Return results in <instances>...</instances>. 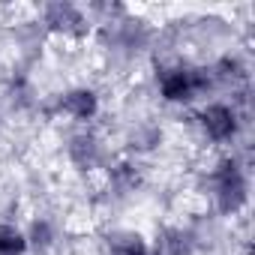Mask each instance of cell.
Wrapping results in <instances>:
<instances>
[{
	"label": "cell",
	"mask_w": 255,
	"mask_h": 255,
	"mask_svg": "<svg viewBox=\"0 0 255 255\" xmlns=\"http://www.w3.org/2000/svg\"><path fill=\"white\" fill-rule=\"evenodd\" d=\"M189 237L183 231H165L159 240H156V249L153 255H189Z\"/></svg>",
	"instance_id": "obj_6"
},
{
	"label": "cell",
	"mask_w": 255,
	"mask_h": 255,
	"mask_svg": "<svg viewBox=\"0 0 255 255\" xmlns=\"http://www.w3.org/2000/svg\"><path fill=\"white\" fill-rule=\"evenodd\" d=\"M24 249H27V240L18 228H9V225L0 228V255H24Z\"/></svg>",
	"instance_id": "obj_8"
},
{
	"label": "cell",
	"mask_w": 255,
	"mask_h": 255,
	"mask_svg": "<svg viewBox=\"0 0 255 255\" xmlns=\"http://www.w3.org/2000/svg\"><path fill=\"white\" fill-rule=\"evenodd\" d=\"M201 129L210 141H228L237 132V114L228 105H207L201 111Z\"/></svg>",
	"instance_id": "obj_3"
},
{
	"label": "cell",
	"mask_w": 255,
	"mask_h": 255,
	"mask_svg": "<svg viewBox=\"0 0 255 255\" xmlns=\"http://www.w3.org/2000/svg\"><path fill=\"white\" fill-rule=\"evenodd\" d=\"M60 111L72 120H90L96 114V96L90 90H72L60 99Z\"/></svg>",
	"instance_id": "obj_4"
},
{
	"label": "cell",
	"mask_w": 255,
	"mask_h": 255,
	"mask_svg": "<svg viewBox=\"0 0 255 255\" xmlns=\"http://www.w3.org/2000/svg\"><path fill=\"white\" fill-rule=\"evenodd\" d=\"M30 237H33V243H42V246H48V243H51V225H48V222H36Z\"/></svg>",
	"instance_id": "obj_10"
},
{
	"label": "cell",
	"mask_w": 255,
	"mask_h": 255,
	"mask_svg": "<svg viewBox=\"0 0 255 255\" xmlns=\"http://www.w3.org/2000/svg\"><path fill=\"white\" fill-rule=\"evenodd\" d=\"M45 15H48V24L54 30H63V33H81L84 30V18H81V12L75 6L54 3V6L45 9Z\"/></svg>",
	"instance_id": "obj_5"
},
{
	"label": "cell",
	"mask_w": 255,
	"mask_h": 255,
	"mask_svg": "<svg viewBox=\"0 0 255 255\" xmlns=\"http://www.w3.org/2000/svg\"><path fill=\"white\" fill-rule=\"evenodd\" d=\"M213 195H216V201H219V207L225 213H234V210L243 207V201H246V177H243V168L234 159H225L213 171Z\"/></svg>",
	"instance_id": "obj_2"
},
{
	"label": "cell",
	"mask_w": 255,
	"mask_h": 255,
	"mask_svg": "<svg viewBox=\"0 0 255 255\" xmlns=\"http://www.w3.org/2000/svg\"><path fill=\"white\" fill-rule=\"evenodd\" d=\"M72 159L78 162V165H93L96 162V156H99V147H96V141L90 138V135H78V138H72Z\"/></svg>",
	"instance_id": "obj_7"
},
{
	"label": "cell",
	"mask_w": 255,
	"mask_h": 255,
	"mask_svg": "<svg viewBox=\"0 0 255 255\" xmlns=\"http://www.w3.org/2000/svg\"><path fill=\"white\" fill-rule=\"evenodd\" d=\"M162 96L168 102H189L198 93H204L210 87V72L207 69H189V66H177L168 69L162 75Z\"/></svg>",
	"instance_id": "obj_1"
},
{
	"label": "cell",
	"mask_w": 255,
	"mask_h": 255,
	"mask_svg": "<svg viewBox=\"0 0 255 255\" xmlns=\"http://www.w3.org/2000/svg\"><path fill=\"white\" fill-rule=\"evenodd\" d=\"M111 252L114 255H150V249L141 243V237L135 234H117L111 240Z\"/></svg>",
	"instance_id": "obj_9"
}]
</instances>
